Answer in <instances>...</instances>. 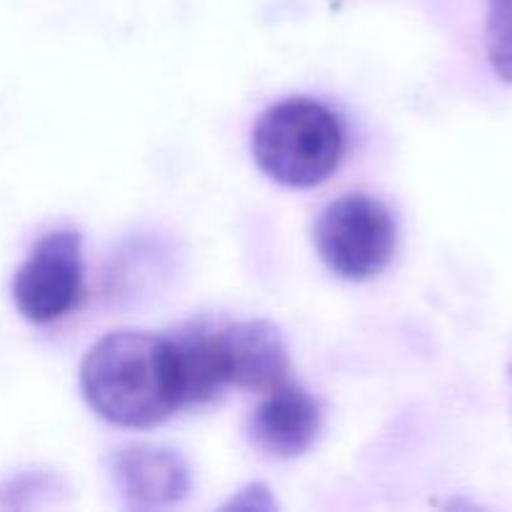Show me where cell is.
<instances>
[{
	"label": "cell",
	"instance_id": "6da1fadb",
	"mask_svg": "<svg viewBox=\"0 0 512 512\" xmlns=\"http://www.w3.org/2000/svg\"><path fill=\"white\" fill-rule=\"evenodd\" d=\"M80 390L100 418L120 428H153L183 408L170 338L143 330L100 338L80 365Z\"/></svg>",
	"mask_w": 512,
	"mask_h": 512
},
{
	"label": "cell",
	"instance_id": "7a4b0ae2",
	"mask_svg": "<svg viewBox=\"0 0 512 512\" xmlns=\"http://www.w3.org/2000/svg\"><path fill=\"white\" fill-rule=\"evenodd\" d=\"M253 155L268 178L288 188H315L338 170L345 130L338 115L310 98L275 103L253 130Z\"/></svg>",
	"mask_w": 512,
	"mask_h": 512
},
{
	"label": "cell",
	"instance_id": "3957f363",
	"mask_svg": "<svg viewBox=\"0 0 512 512\" xmlns=\"http://www.w3.org/2000/svg\"><path fill=\"white\" fill-rule=\"evenodd\" d=\"M398 243L393 215L370 195H345L330 203L315 225L323 263L345 280L383 273Z\"/></svg>",
	"mask_w": 512,
	"mask_h": 512
},
{
	"label": "cell",
	"instance_id": "277c9868",
	"mask_svg": "<svg viewBox=\"0 0 512 512\" xmlns=\"http://www.w3.org/2000/svg\"><path fill=\"white\" fill-rule=\"evenodd\" d=\"M83 295L80 235L58 230L38 240L13 278V300L30 323H53L78 305Z\"/></svg>",
	"mask_w": 512,
	"mask_h": 512
},
{
	"label": "cell",
	"instance_id": "5b68a950",
	"mask_svg": "<svg viewBox=\"0 0 512 512\" xmlns=\"http://www.w3.org/2000/svg\"><path fill=\"white\" fill-rule=\"evenodd\" d=\"M110 473L125 500L140 508L178 503L190 490V470L178 453L160 445H125L110 458Z\"/></svg>",
	"mask_w": 512,
	"mask_h": 512
},
{
	"label": "cell",
	"instance_id": "8992f818",
	"mask_svg": "<svg viewBox=\"0 0 512 512\" xmlns=\"http://www.w3.org/2000/svg\"><path fill=\"white\" fill-rule=\"evenodd\" d=\"M230 385L270 393L288 383L290 358L280 330L268 320H245V323L220 328Z\"/></svg>",
	"mask_w": 512,
	"mask_h": 512
},
{
	"label": "cell",
	"instance_id": "52a82bcc",
	"mask_svg": "<svg viewBox=\"0 0 512 512\" xmlns=\"http://www.w3.org/2000/svg\"><path fill=\"white\" fill-rule=\"evenodd\" d=\"M320 433V408L313 395L293 383L265 393L250 418V438L275 458L303 455Z\"/></svg>",
	"mask_w": 512,
	"mask_h": 512
},
{
	"label": "cell",
	"instance_id": "ba28073f",
	"mask_svg": "<svg viewBox=\"0 0 512 512\" xmlns=\"http://www.w3.org/2000/svg\"><path fill=\"white\" fill-rule=\"evenodd\" d=\"M170 345L178 370L180 405L210 403L225 385H230L220 330L190 325L170 335Z\"/></svg>",
	"mask_w": 512,
	"mask_h": 512
},
{
	"label": "cell",
	"instance_id": "9c48e42d",
	"mask_svg": "<svg viewBox=\"0 0 512 512\" xmlns=\"http://www.w3.org/2000/svg\"><path fill=\"white\" fill-rule=\"evenodd\" d=\"M485 40L495 75L512 85V0H488Z\"/></svg>",
	"mask_w": 512,
	"mask_h": 512
},
{
	"label": "cell",
	"instance_id": "30bf717a",
	"mask_svg": "<svg viewBox=\"0 0 512 512\" xmlns=\"http://www.w3.org/2000/svg\"><path fill=\"white\" fill-rule=\"evenodd\" d=\"M225 508H245V510H275L278 503L275 498L270 495V490L265 488L263 483H253L248 488L240 490L233 500H230Z\"/></svg>",
	"mask_w": 512,
	"mask_h": 512
}]
</instances>
